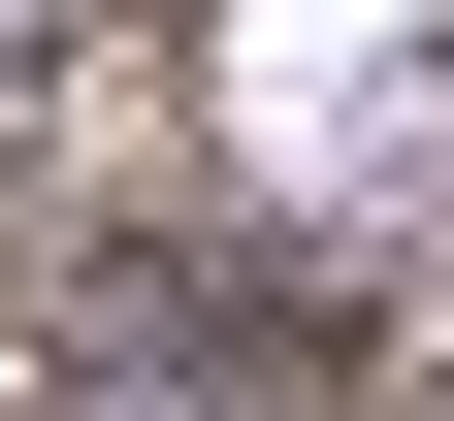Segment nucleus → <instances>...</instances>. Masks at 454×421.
<instances>
[{"label":"nucleus","instance_id":"f03ea898","mask_svg":"<svg viewBox=\"0 0 454 421\" xmlns=\"http://www.w3.org/2000/svg\"><path fill=\"white\" fill-rule=\"evenodd\" d=\"M33 33H66V0H0V66H33Z\"/></svg>","mask_w":454,"mask_h":421},{"label":"nucleus","instance_id":"f257e3e1","mask_svg":"<svg viewBox=\"0 0 454 421\" xmlns=\"http://www.w3.org/2000/svg\"><path fill=\"white\" fill-rule=\"evenodd\" d=\"M454 0H227V97H260V162L293 195H389V162L454 130V66H422Z\"/></svg>","mask_w":454,"mask_h":421}]
</instances>
